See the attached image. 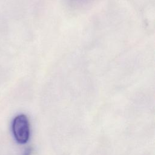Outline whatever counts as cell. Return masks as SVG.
Returning <instances> with one entry per match:
<instances>
[{"mask_svg": "<svg viewBox=\"0 0 155 155\" xmlns=\"http://www.w3.org/2000/svg\"><path fill=\"white\" fill-rule=\"evenodd\" d=\"M12 131L19 143L24 144L28 141L30 137V126L25 115L19 114L15 117L12 124Z\"/></svg>", "mask_w": 155, "mask_h": 155, "instance_id": "6da1fadb", "label": "cell"}]
</instances>
